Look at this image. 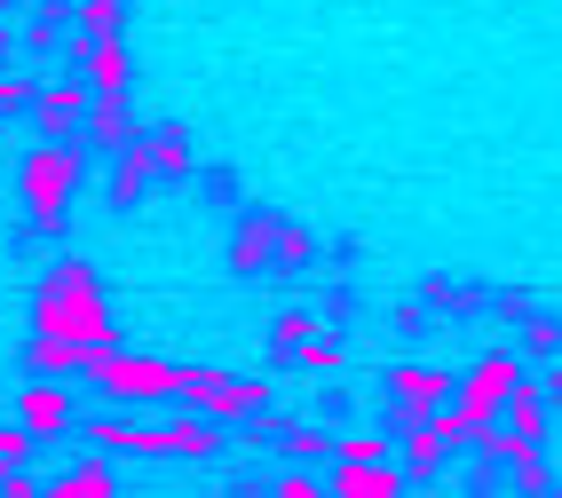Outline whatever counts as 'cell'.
Masks as SVG:
<instances>
[{
  "label": "cell",
  "instance_id": "obj_18",
  "mask_svg": "<svg viewBox=\"0 0 562 498\" xmlns=\"http://www.w3.org/2000/svg\"><path fill=\"white\" fill-rule=\"evenodd\" d=\"M317 261V238L293 214H270V270H310Z\"/></svg>",
  "mask_w": 562,
  "mask_h": 498
},
{
  "label": "cell",
  "instance_id": "obj_20",
  "mask_svg": "<svg viewBox=\"0 0 562 498\" xmlns=\"http://www.w3.org/2000/svg\"><path fill=\"white\" fill-rule=\"evenodd\" d=\"M71 32H80V41H127V0H80V9H71Z\"/></svg>",
  "mask_w": 562,
  "mask_h": 498
},
{
  "label": "cell",
  "instance_id": "obj_28",
  "mask_svg": "<svg viewBox=\"0 0 562 498\" xmlns=\"http://www.w3.org/2000/svg\"><path fill=\"white\" fill-rule=\"evenodd\" d=\"M270 498H333L310 467H278V483H270Z\"/></svg>",
  "mask_w": 562,
  "mask_h": 498
},
{
  "label": "cell",
  "instance_id": "obj_8",
  "mask_svg": "<svg viewBox=\"0 0 562 498\" xmlns=\"http://www.w3.org/2000/svg\"><path fill=\"white\" fill-rule=\"evenodd\" d=\"M88 111H95V88H88V71H71V80H48L41 103H32V120H41L48 143H71L88 127Z\"/></svg>",
  "mask_w": 562,
  "mask_h": 498
},
{
  "label": "cell",
  "instance_id": "obj_1",
  "mask_svg": "<svg viewBox=\"0 0 562 498\" xmlns=\"http://www.w3.org/2000/svg\"><path fill=\"white\" fill-rule=\"evenodd\" d=\"M88 443L95 451H127V459H214L222 451V428L199 419V411H182V419L103 411V419H88Z\"/></svg>",
  "mask_w": 562,
  "mask_h": 498
},
{
  "label": "cell",
  "instance_id": "obj_12",
  "mask_svg": "<svg viewBox=\"0 0 562 498\" xmlns=\"http://www.w3.org/2000/svg\"><path fill=\"white\" fill-rule=\"evenodd\" d=\"M143 159H151V182H191L199 174L191 167V127H175V120L143 127Z\"/></svg>",
  "mask_w": 562,
  "mask_h": 498
},
{
  "label": "cell",
  "instance_id": "obj_7",
  "mask_svg": "<svg viewBox=\"0 0 562 498\" xmlns=\"http://www.w3.org/2000/svg\"><path fill=\"white\" fill-rule=\"evenodd\" d=\"M452 396H460V380L443 372V364H396V372H389V404H396L404 428L443 419V404H452Z\"/></svg>",
  "mask_w": 562,
  "mask_h": 498
},
{
  "label": "cell",
  "instance_id": "obj_32",
  "mask_svg": "<svg viewBox=\"0 0 562 498\" xmlns=\"http://www.w3.org/2000/svg\"><path fill=\"white\" fill-rule=\"evenodd\" d=\"M41 9H56V16H64V9H80V0H41Z\"/></svg>",
  "mask_w": 562,
  "mask_h": 498
},
{
  "label": "cell",
  "instance_id": "obj_14",
  "mask_svg": "<svg viewBox=\"0 0 562 498\" xmlns=\"http://www.w3.org/2000/svg\"><path fill=\"white\" fill-rule=\"evenodd\" d=\"M135 135H143V127H135V111H127V103H95V111H88V127H80V150H111V159H120Z\"/></svg>",
  "mask_w": 562,
  "mask_h": 498
},
{
  "label": "cell",
  "instance_id": "obj_5",
  "mask_svg": "<svg viewBox=\"0 0 562 498\" xmlns=\"http://www.w3.org/2000/svg\"><path fill=\"white\" fill-rule=\"evenodd\" d=\"M182 404H191L199 419H214V428H238V419H254L261 404H270V388L261 380H231V372H199V364H182Z\"/></svg>",
  "mask_w": 562,
  "mask_h": 498
},
{
  "label": "cell",
  "instance_id": "obj_29",
  "mask_svg": "<svg viewBox=\"0 0 562 498\" xmlns=\"http://www.w3.org/2000/svg\"><path fill=\"white\" fill-rule=\"evenodd\" d=\"M0 498H48V490H41V475L24 467V475H0Z\"/></svg>",
  "mask_w": 562,
  "mask_h": 498
},
{
  "label": "cell",
  "instance_id": "obj_6",
  "mask_svg": "<svg viewBox=\"0 0 562 498\" xmlns=\"http://www.w3.org/2000/svg\"><path fill=\"white\" fill-rule=\"evenodd\" d=\"M88 380H95V388H103L111 404H159V396H175V388H182V364H151V356H103Z\"/></svg>",
  "mask_w": 562,
  "mask_h": 498
},
{
  "label": "cell",
  "instance_id": "obj_15",
  "mask_svg": "<svg viewBox=\"0 0 562 498\" xmlns=\"http://www.w3.org/2000/svg\"><path fill=\"white\" fill-rule=\"evenodd\" d=\"M325 490L333 498H404V467H333Z\"/></svg>",
  "mask_w": 562,
  "mask_h": 498
},
{
  "label": "cell",
  "instance_id": "obj_22",
  "mask_svg": "<svg viewBox=\"0 0 562 498\" xmlns=\"http://www.w3.org/2000/svg\"><path fill=\"white\" fill-rule=\"evenodd\" d=\"M317 340H325V332H317V317H310V309H285V317L270 325V349H278V356H310Z\"/></svg>",
  "mask_w": 562,
  "mask_h": 498
},
{
  "label": "cell",
  "instance_id": "obj_4",
  "mask_svg": "<svg viewBox=\"0 0 562 498\" xmlns=\"http://www.w3.org/2000/svg\"><path fill=\"white\" fill-rule=\"evenodd\" d=\"M80 167H88L80 143H41V150H24L16 190H24L32 229H56V222H64V199H71V182H80Z\"/></svg>",
  "mask_w": 562,
  "mask_h": 498
},
{
  "label": "cell",
  "instance_id": "obj_2",
  "mask_svg": "<svg viewBox=\"0 0 562 498\" xmlns=\"http://www.w3.org/2000/svg\"><path fill=\"white\" fill-rule=\"evenodd\" d=\"M32 332L41 340H95V349H120V332L103 317V285L88 261H64L48 270V285L32 293Z\"/></svg>",
  "mask_w": 562,
  "mask_h": 498
},
{
  "label": "cell",
  "instance_id": "obj_26",
  "mask_svg": "<svg viewBox=\"0 0 562 498\" xmlns=\"http://www.w3.org/2000/svg\"><path fill=\"white\" fill-rule=\"evenodd\" d=\"M64 24H71V16H56V9L24 16V32H16V41H24V56H32V48H56V41H64Z\"/></svg>",
  "mask_w": 562,
  "mask_h": 498
},
{
  "label": "cell",
  "instance_id": "obj_9",
  "mask_svg": "<svg viewBox=\"0 0 562 498\" xmlns=\"http://www.w3.org/2000/svg\"><path fill=\"white\" fill-rule=\"evenodd\" d=\"M16 428H24L32 443L71 435V428H80V396H71L64 380H32V388H24V404H16Z\"/></svg>",
  "mask_w": 562,
  "mask_h": 498
},
{
  "label": "cell",
  "instance_id": "obj_17",
  "mask_svg": "<svg viewBox=\"0 0 562 498\" xmlns=\"http://www.w3.org/2000/svg\"><path fill=\"white\" fill-rule=\"evenodd\" d=\"M231 270H238V278H261V270H270V214H238Z\"/></svg>",
  "mask_w": 562,
  "mask_h": 498
},
{
  "label": "cell",
  "instance_id": "obj_16",
  "mask_svg": "<svg viewBox=\"0 0 562 498\" xmlns=\"http://www.w3.org/2000/svg\"><path fill=\"white\" fill-rule=\"evenodd\" d=\"M48 498H120V475H111V459H71Z\"/></svg>",
  "mask_w": 562,
  "mask_h": 498
},
{
  "label": "cell",
  "instance_id": "obj_13",
  "mask_svg": "<svg viewBox=\"0 0 562 498\" xmlns=\"http://www.w3.org/2000/svg\"><path fill=\"white\" fill-rule=\"evenodd\" d=\"M547 419H554V404L539 396V380H522V388L507 396V411H499V435H515V443H547Z\"/></svg>",
  "mask_w": 562,
  "mask_h": 498
},
{
  "label": "cell",
  "instance_id": "obj_33",
  "mask_svg": "<svg viewBox=\"0 0 562 498\" xmlns=\"http://www.w3.org/2000/svg\"><path fill=\"white\" fill-rule=\"evenodd\" d=\"M554 498H562V483H554Z\"/></svg>",
  "mask_w": 562,
  "mask_h": 498
},
{
  "label": "cell",
  "instance_id": "obj_23",
  "mask_svg": "<svg viewBox=\"0 0 562 498\" xmlns=\"http://www.w3.org/2000/svg\"><path fill=\"white\" fill-rule=\"evenodd\" d=\"M333 467H389V435H381V428L341 435V459H333Z\"/></svg>",
  "mask_w": 562,
  "mask_h": 498
},
{
  "label": "cell",
  "instance_id": "obj_30",
  "mask_svg": "<svg viewBox=\"0 0 562 498\" xmlns=\"http://www.w3.org/2000/svg\"><path fill=\"white\" fill-rule=\"evenodd\" d=\"M199 199H206V206H214V199H238V182L214 167V174H199Z\"/></svg>",
  "mask_w": 562,
  "mask_h": 498
},
{
  "label": "cell",
  "instance_id": "obj_11",
  "mask_svg": "<svg viewBox=\"0 0 562 498\" xmlns=\"http://www.w3.org/2000/svg\"><path fill=\"white\" fill-rule=\"evenodd\" d=\"M270 443H278L285 467H333V459H341V435H325L317 419H278Z\"/></svg>",
  "mask_w": 562,
  "mask_h": 498
},
{
  "label": "cell",
  "instance_id": "obj_27",
  "mask_svg": "<svg viewBox=\"0 0 562 498\" xmlns=\"http://www.w3.org/2000/svg\"><path fill=\"white\" fill-rule=\"evenodd\" d=\"M32 451H41V443H32L24 428H0V475H24V467H32Z\"/></svg>",
  "mask_w": 562,
  "mask_h": 498
},
{
  "label": "cell",
  "instance_id": "obj_21",
  "mask_svg": "<svg viewBox=\"0 0 562 498\" xmlns=\"http://www.w3.org/2000/svg\"><path fill=\"white\" fill-rule=\"evenodd\" d=\"M143 190H151V159H143V135L120 150V174H111V206H135Z\"/></svg>",
  "mask_w": 562,
  "mask_h": 498
},
{
  "label": "cell",
  "instance_id": "obj_10",
  "mask_svg": "<svg viewBox=\"0 0 562 498\" xmlns=\"http://www.w3.org/2000/svg\"><path fill=\"white\" fill-rule=\"evenodd\" d=\"M103 356H120V349H95V340H41V332L24 340V364L41 372V380H80V372H95Z\"/></svg>",
  "mask_w": 562,
  "mask_h": 498
},
{
  "label": "cell",
  "instance_id": "obj_24",
  "mask_svg": "<svg viewBox=\"0 0 562 498\" xmlns=\"http://www.w3.org/2000/svg\"><path fill=\"white\" fill-rule=\"evenodd\" d=\"M32 103H41V80L32 71H0V120H24Z\"/></svg>",
  "mask_w": 562,
  "mask_h": 498
},
{
  "label": "cell",
  "instance_id": "obj_3",
  "mask_svg": "<svg viewBox=\"0 0 562 498\" xmlns=\"http://www.w3.org/2000/svg\"><path fill=\"white\" fill-rule=\"evenodd\" d=\"M515 388H522V356L492 349V356L475 364V380H460V396L443 404V435H452V443H475L483 428H499V411H507Z\"/></svg>",
  "mask_w": 562,
  "mask_h": 498
},
{
  "label": "cell",
  "instance_id": "obj_25",
  "mask_svg": "<svg viewBox=\"0 0 562 498\" xmlns=\"http://www.w3.org/2000/svg\"><path fill=\"white\" fill-rule=\"evenodd\" d=\"M522 349H531V356H539V364H562V325H554V317H539V309H531V317H522Z\"/></svg>",
  "mask_w": 562,
  "mask_h": 498
},
{
  "label": "cell",
  "instance_id": "obj_31",
  "mask_svg": "<svg viewBox=\"0 0 562 498\" xmlns=\"http://www.w3.org/2000/svg\"><path fill=\"white\" fill-rule=\"evenodd\" d=\"M16 56H24V41H16V24H0V71H16Z\"/></svg>",
  "mask_w": 562,
  "mask_h": 498
},
{
  "label": "cell",
  "instance_id": "obj_19",
  "mask_svg": "<svg viewBox=\"0 0 562 498\" xmlns=\"http://www.w3.org/2000/svg\"><path fill=\"white\" fill-rule=\"evenodd\" d=\"M443 451H452V435H443V419H420V428H404V467L420 475V483H436Z\"/></svg>",
  "mask_w": 562,
  "mask_h": 498
}]
</instances>
